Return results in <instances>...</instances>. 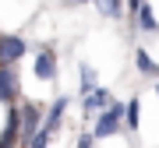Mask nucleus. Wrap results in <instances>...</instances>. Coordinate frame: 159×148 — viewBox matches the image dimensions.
I'll list each match as a JSON object with an SVG mask.
<instances>
[{
  "instance_id": "obj_1",
  "label": "nucleus",
  "mask_w": 159,
  "mask_h": 148,
  "mask_svg": "<svg viewBox=\"0 0 159 148\" xmlns=\"http://www.w3.org/2000/svg\"><path fill=\"white\" fill-rule=\"evenodd\" d=\"M120 116H124V106H120V102H113L110 109H102L99 120H96V134H92V137H110V134H117V131H120Z\"/></svg>"
},
{
  "instance_id": "obj_2",
  "label": "nucleus",
  "mask_w": 159,
  "mask_h": 148,
  "mask_svg": "<svg viewBox=\"0 0 159 148\" xmlns=\"http://www.w3.org/2000/svg\"><path fill=\"white\" fill-rule=\"evenodd\" d=\"M21 53H25L21 35H0V63H14Z\"/></svg>"
},
{
  "instance_id": "obj_3",
  "label": "nucleus",
  "mask_w": 159,
  "mask_h": 148,
  "mask_svg": "<svg viewBox=\"0 0 159 148\" xmlns=\"http://www.w3.org/2000/svg\"><path fill=\"white\" fill-rule=\"evenodd\" d=\"M35 78H43V81H53V78H57V57H53L50 50H39V53H35Z\"/></svg>"
},
{
  "instance_id": "obj_4",
  "label": "nucleus",
  "mask_w": 159,
  "mask_h": 148,
  "mask_svg": "<svg viewBox=\"0 0 159 148\" xmlns=\"http://www.w3.org/2000/svg\"><path fill=\"white\" fill-rule=\"evenodd\" d=\"M110 106H113V99H110L106 88H96V92L85 95V116H96V113H102V109H110Z\"/></svg>"
},
{
  "instance_id": "obj_5",
  "label": "nucleus",
  "mask_w": 159,
  "mask_h": 148,
  "mask_svg": "<svg viewBox=\"0 0 159 148\" xmlns=\"http://www.w3.org/2000/svg\"><path fill=\"white\" fill-rule=\"evenodd\" d=\"M18 109H21V131L25 134H35V131H39V120H43V113H39V106H18Z\"/></svg>"
},
{
  "instance_id": "obj_6",
  "label": "nucleus",
  "mask_w": 159,
  "mask_h": 148,
  "mask_svg": "<svg viewBox=\"0 0 159 148\" xmlns=\"http://www.w3.org/2000/svg\"><path fill=\"white\" fill-rule=\"evenodd\" d=\"M134 63H138V71H142V74H148V78H159V63L148 57L145 50H134Z\"/></svg>"
},
{
  "instance_id": "obj_7",
  "label": "nucleus",
  "mask_w": 159,
  "mask_h": 148,
  "mask_svg": "<svg viewBox=\"0 0 159 148\" xmlns=\"http://www.w3.org/2000/svg\"><path fill=\"white\" fill-rule=\"evenodd\" d=\"M14 74L11 71H7V67H0V102H11V99H14Z\"/></svg>"
},
{
  "instance_id": "obj_8",
  "label": "nucleus",
  "mask_w": 159,
  "mask_h": 148,
  "mask_svg": "<svg viewBox=\"0 0 159 148\" xmlns=\"http://www.w3.org/2000/svg\"><path fill=\"white\" fill-rule=\"evenodd\" d=\"M138 28H142V32H159V21H156V14H152L148 4L138 7Z\"/></svg>"
},
{
  "instance_id": "obj_9",
  "label": "nucleus",
  "mask_w": 159,
  "mask_h": 148,
  "mask_svg": "<svg viewBox=\"0 0 159 148\" xmlns=\"http://www.w3.org/2000/svg\"><path fill=\"white\" fill-rule=\"evenodd\" d=\"M64 109H67V99H57V102L50 106V113H46V131H53V127L60 124V116H64Z\"/></svg>"
},
{
  "instance_id": "obj_10",
  "label": "nucleus",
  "mask_w": 159,
  "mask_h": 148,
  "mask_svg": "<svg viewBox=\"0 0 159 148\" xmlns=\"http://www.w3.org/2000/svg\"><path fill=\"white\" fill-rule=\"evenodd\" d=\"M96 71H92L89 67V63H81V92H85V95H89V92H96Z\"/></svg>"
},
{
  "instance_id": "obj_11",
  "label": "nucleus",
  "mask_w": 159,
  "mask_h": 148,
  "mask_svg": "<svg viewBox=\"0 0 159 148\" xmlns=\"http://www.w3.org/2000/svg\"><path fill=\"white\" fill-rule=\"evenodd\" d=\"M96 4H99V11L106 18H117L120 14V0H96Z\"/></svg>"
},
{
  "instance_id": "obj_12",
  "label": "nucleus",
  "mask_w": 159,
  "mask_h": 148,
  "mask_svg": "<svg viewBox=\"0 0 159 148\" xmlns=\"http://www.w3.org/2000/svg\"><path fill=\"white\" fill-rule=\"evenodd\" d=\"M46 145H50V131H46V127H43V131H35V134L29 137V148H46Z\"/></svg>"
},
{
  "instance_id": "obj_13",
  "label": "nucleus",
  "mask_w": 159,
  "mask_h": 148,
  "mask_svg": "<svg viewBox=\"0 0 159 148\" xmlns=\"http://www.w3.org/2000/svg\"><path fill=\"white\" fill-rule=\"evenodd\" d=\"M124 113H127V127L134 131V127H138V99H131V102L124 106Z\"/></svg>"
},
{
  "instance_id": "obj_14",
  "label": "nucleus",
  "mask_w": 159,
  "mask_h": 148,
  "mask_svg": "<svg viewBox=\"0 0 159 148\" xmlns=\"http://www.w3.org/2000/svg\"><path fill=\"white\" fill-rule=\"evenodd\" d=\"M78 148H92V134H81V141H78Z\"/></svg>"
},
{
  "instance_id": "obj_15",
  "label": "nucleus",
  "mask_w": 159,
  "mask_h": 148,
  "mask_svg": "<svg viewBox=\"0 0 159 148\" xmlns=\"http://www.w3.org/2000/svg\"><path fill=\"white\" fill-rule=\"evenodd\" d=\"M142 4H145V0H131V11L138 14V7H142Z\"/></svg>"
}]
</instances>
